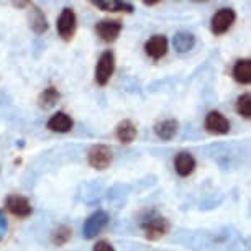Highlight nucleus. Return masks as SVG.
<instances>
[{"mask_svg":"<svg viewBox=\"0 0 251 251\" xmlns=\"http://www.w3.org/2000/svg\"><path fill=\"white\" fill-rule=\"evenodd\" d=\"M168 50H169V41L164 35H153L145 43V53L154 61L164 58L168 54Z\"/></svg>","mask_w":251,"mask_h":251,"instance_id":"obj_9","label":"nucleus"},{"mask_svg":"<svg viewBox=\"0 0 251 251\" xmlns=\"http://www.w3.org/2000/svg\"><path fill=\"white\" fill-rule=\"evenodd\" d=\"M7 228H8V224H7V219H5V215H3V212L0 210V240L5 236L7 233Z\"/></svg>","mask_w":251,"mask_h":251,"instance_id":"obj_23","label":"nucleus"},{"mask_svg":"<svg viewBox=\"0 0 251 251\" xmlns=\"http://www.w3.org/2000/svg\"><path fill=\"white\" fill-rule=\"evenodd\" d=\"M115 71V54L110 50L103 51L100 54V58L97 61V68H96V82L99 86H107L108 80L113 75Z\"/></svg>","mask_w":251,"mask_h":251,"instance_id":"obj_3","label":"nucleus"},{"mask_svg":"<svg viewBox=\"0 0 251 251\" xmlns=\"http://www.w3.org/2000/svg\"><path fill=\"white\" fill-rule=\"evenodd\" d=\"M108 224V214L105 210H97L89 217L84 224V238L87 240H92L100 233V231L105 228Z\"/></svg>","mask_w":251,"mask_h":251,"instance_id":"obj_7","label":"nucleus"},{"mask_svg":"<svg viewBox=\"0 0 251 251\" xmlns=\"http://www.w3.org/2000/svg\"><path fill=\"white\" fill-rule=\"evenodd\" d=\"M71 236H73V228L68 225H59L58 228L51 231V243L59 248V246H64L68 243Z\"/></svg>","mask_w":251,"mask_h":251,"instance_id":"obj_20","label":"nucleus"},{"mask_svg":"<svg viewBox=\"0 0 251 251\" xmlns=\"http://www.w3.org/2000/svg\"><path fill=\"white\" fill-rule=\"evenodd\" d=\"M123 30V23L120 20H100L96 25L97 36L105 43H113Z\"/></svg>","mask_w":251,"mask_h":251,"instance_id":"obj_8","label":"nucleus"},{"mask_svg":"<svg viewBox=\"0 0 251 251\" xmlns=\"http://www.w3.org/2000/svg\"><path fill=\"white\" fill-rule=\"evenodd\" d=\"M196 158L187 153V151H181L176 159H174V168H176V173L179 174L181 177H187L196 171Z\"/></svg>","mask_w":251,"mask_h":251,"instance_id":"obj_11","label":"nucleus"},{"mask_svg":"<svg viewBox=\"0 0 251 251\" xmlns=\"http://www.w3.org/2000/svg\"><path fill=\"white\" fill-rule=\"evenodd\" d=\"M205 130L214 135H226L230 131V122L224 113L212 110L205 117Z\"/></svg>","mask_w":251,"mask_h":251,"instance_id":"obj_10","label":"nucleus"},{"mask_svg":"<svg viewBox=\"0 0 251 251\" xmlns=\"http://www.w3.org/2000/svg\"><path fill=\"white\" fill-rule=\"evenodd\" d=\"M46 126H48L51 131H54V133H68V131L73 130L74 122L66 112H58L50 118Z\"/></svg>","mask_w":251,"mask_h":251,"instance_id":"obj_12","label":"nucleus"},{"mask_svg":"<svg viewBox=\"0 0 251 251\" xmlns=\"http://www.w3.org/2000/svg\"><path fill=\"white\" fill-rule=\"evenodd\" d=\"M113 161L112 150L105 145H94L87 153V163L97 171H105Z\"/></svg>","mask_w":251,"mask_h":251,"instance_id":"obj_2","label":"nucleus"},{"mask_svg":"<svg viewBox=\"0 0 251 251\" xmlns=\"http://www.w3.org/2000/svg\"><path fill=\"white\" fill-rule=\"evenodd\" d=\"M173 46L177 53H189L196 46V36L189 31H177L173 38Z\"/></svg>","mask_w":251,"mask_h":251,"instance_id":"obj_15","label":"nucleus"},{"mask_svg":"<svg viewBox=\"0 0 251 251\" xmlns=\"http://www.w3.org/2000/svg\"><path fill=\"white\" fill-rule=\"evenodd\" d=\"M77 30V17L73 8L66 7L61 10V15L58 18V33L64 41H71Z\"/></svg>","mask_w":251,"mask_h":251,"instance_id":"obj_5","label":"nucleus"},{"mask_svg":"<svg viewBox=\"0 0 251 251\" xmlns=\"http://www.w3.org/2000/svg\"><path fill=\"white\" fill-rule=\"evenodd\" d=\"M235 110L240 117L250 120L251 118V96L250 94H243L238 97V100L235 103Z\"/></svg>","mask_w":251,"mask_h":251,"instance_id":"obj_21","label":"nucleus"},{"mask_svg":"<svg viewBox=\"0 0 251 251\" xmlns=\"http://www.w3.org/2000/svg\"><path fill=\"white\" fill-rule=\"evenodd\" d=\"M92 5H96L97 8H100V10H103V12H126V13H131L135 10L131 3L120 2V0H97V2H92Z\"/></svg>","mask_w":251,"mask_h":251,"instance_id":"obj_17","label":"nucleus"},{"mask_svg":"<svg viewBox=\"0 0 251 251\" xmlns=\"http://www.w3.org/2000/svg\"><path fill=\"white\" fill-rule=\"evenodd\" d=\"M92 251H115V248H113L108 241L100 240V241H97V243L92 246Z\"/></svg>","mask_w":251,"mask_h":251,"instance_id":"obj_22","label":"nucleus"},{"mask_svg":"<svg viewBox=\"0 0 251 251\" xmlns=\"http://www.w3.org/2000/svg\"><path fill=\"white\" fill-rule=\"evenodd\" d=\"M59 99H61V94L58 89L50 86L40 94V97H38V105L41 108H53L56 103H58Z\"/></svg>","mask_w":251,"mask_h":251,"instance_id":"obj_19","label":"nucleus"},{"mask_svg":"<svg viewBox=\"0 0 251 251\" xmlns=\"http://www.w3.org/2000/svg\"><path fill=\"white\" fill-rule=\"evenodd\" d=\"M5 208L17 219H26L33 214V207L26 197L20 194H10L5 199Z\"/></svg>","mask_w":251,"mask_h":251,"instance_id":"obj_6","label":"nucleus"},{"mask_svg":"<svg viewBox=\"0 0 251 251\" xmlns=\"http://www.w3.org/2000/svg\"><path fill=\"white\" fill-rule=\"evenodd\" d=\"M153 130H154V135L158 136L159 140L169 141V140H173L174 136L177 135V131H179V122L174 120V118H168V120H163V122L156 123Z\"/></svg>","mask_w":251,"mask_h":251,"instance_id":"obj_13","label":"nucleus"},{"mask_svg":"<svg viewBox=\"0 0 251 251\" xmlns=\"http://www.w3.org/2000/svg\"><path fill=\"white\" fill-rule=\"evenodd\" d=\"M136 135H138V130H136V125L131 120H123L117 125L115 128V136L117 140L123 145H130L133 143Z\"/></svg>","mask_w":251,"mask_h":251,"instance_id":"obj_14","label":"nucleus"},{"mask_svg":"<svg viewBox=\"0 0 251 251\" xmlns=\"http://www.w3.org/2000/svg\"><path fill=\"white\" fill-rule=\"evenodd\" d=\"M233 79L238 84L251 82V59H240L233 66Z\"/></svg>","mask_w":251,"mask_h":251,"instance_id":"obj_18","label":"nucleus"},{"mask_svg":"<svg viewBox=\"0 0 251 251\" xmlns=\"http://www.w3.org/2000/svg\"><path fill=\"white\" fill-rule=\"evenodd\" d=\"M30 28L36 35H43L45 31H48V20H46L43 10L36 5H31L30 10Z\"/></svg>","mask_w":251,"mask_h":251,"instance_id":"obj_16","label":"nucleus"},{"mask_svg":"<svg viewBox=\"0 0 251 251\" xmlns=\"http://www.w3.org/2000/svg\"><path fill=\"white\" fill-rule=\"evenodd\" d=\"M141 230H143L145 236L151 241H156L169 231V222L161 217L158 214H150V217H146L141 222Z\"/></svg>","mask_w":251,"mask_h":251,"instance_id":"obj_1","label":"nucleus"},{"mask_svg":"<svg viewBox=\"0 0 251 251\" xmlns=\"http://www.w3.org/2000/svg\"><path fill=\"white\" fill-rule=\"evenodd\" d=\"M235 20H236V13L233 8H220V10L215 12L214 17H212L210 30L217 36L225 35V33L233 26Z\"/></svg>","mask_w":251,"mask_h":251,"instance_id":"obj_4","label":"nucleus"}]
</instances>
